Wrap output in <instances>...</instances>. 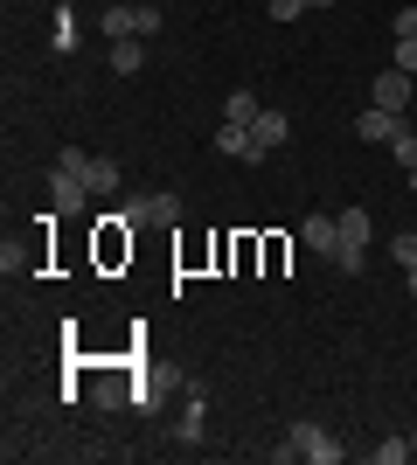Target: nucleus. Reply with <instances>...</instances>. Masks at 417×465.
Listing matches in <instances>:
<instances>
[{"instance_id":"obj_1","label":"nucleus","mask_w":417,"mask_h":465,"mask_svg":"<svg viewBox=\"0 0 417 465\" xmlns=\"http://www.w3.org/2000/svg\"><path fill=\"white\" fill-rule=\"evenodd\" d=\"M98 28L112 42H125V35L146 42V35H160V7H154V0H104V7H98Z\"/></svg>"},{"instance_id":"obj_2","label":"nucleus","mask_w":417,"mask_h":465,"mask_svg":"<svg viewBox=\"0 0 417 465\" xmlns=\"http://www.w3.org/2000/svg\"><path fill=\"white\" fill-rule=\"evenodd\" d=\"M272 459H278V465H293V459H306V465H341V445H334V438H327L320 424H306V417H299Z\"/></svg>"},{"instance_id":"obj_23","label":"nucleus","mask_w":417,"mask_h":465,"mask_svg":"<svg viewBox=\"0 0 417 465\" xmlns=\"http://www.w3.org/2000/svg\"><path fill=\"white\" fill-rule=\"evenodd\" d=\"M403 292H411V299H417V264H411V272H403Z\"/></svg>"},{"instance_id":"obj_3","label":"nucleus","mask_w":417,"mask_h":465,"mask_svg":"<svg viewBox=\"0 0 417 465\" xmlns=\"http://www.w3.org/2000/svg\"><path fill=\"white\" fill-rule=\"evenodd\" d=\"M84 160H91V153L70 146V153L56 160V174H49V209H56V215H84V202H91V188H84Z\"/></svg>"},{"instance_id":"obj_15","label":"nucleus","mask_w":417,"mask_h":465,"mask_svg":"<svg viewBox=\"0 0 417 465\" xmlns=\"http://www.w3.org/2000/svg\"><path fill=\"white\" fill-rule=\"evenodd\" d=\"M112 223H125V230H133V223H154V194H125Z\"/></svg>"},{"instance_id":"obj_18","label":"nucleus","mask_w":417,"mask_h":465,"mask_svg":"<svg viewBox=\"0 0 417 465\" xmlns=\"http://www.w3.org/2000/svg\"><path fill=\"white\" fill-rule=\"evenodd\" d=\"M154 223H181V194L154 188Z\"/></svg>"},{"instance_id":"obj_17","label":"nucleus","mask_w":417,"mask_h":465,"mask_svg":"<svg viewBox=\"0 0 417 465\" xmlns=\"http://www.w3.org/2000/svg\"><path fill=\"white\" fill-rule=\"evenodd\" d=\"M390 257H397V272H411V264H417V230H397V236H390Z\"/></svg>"},{"instance_id":"obj_10","label":"nucleus","mask_w":417,"mask_h":465,"mask_svg":"<svg viewBox=\"0 0 417 465\" xmlns=\"http://www.w3.org/2000/svg\"><path fill=\"white\" fill-rule=\"evenodd\" d=\"M202 424H209V389H188V403H181V445H202Z\"/></svg>"},{"instance_id":"obj_13","label":"nucleus","mask_w":417,"mask_h":465,"mask_svg":"<svg viewBox=\"0 0 417 465\" xmlns=\"http://www.w3.org/2000/svg\"><path fill=\"white\" fill-rule=\"evenodd\" d=\"M369 459H376V465H403V459H417V430H403V438H382Z\"/></svg>"},{"instance_id":"obj_11","label":"nucleus","mask_w":417,"mask_h":465,"mask_svg":"<svg viewBox=\"0 0 417 465\" xmlns=\"http://www.w3.org/2000/svg\"><path fill=\"white\" fill-rule=\"evenodd\" d=\"M251 133H258L264 153H278V146L293 139V118H285V112H258V125H251Z\"/></svg>"},{"instance_id":"obj_14","label":"nucleus","mask_w":417,"mask_h":465,"mask_svg":"<svg viewBox=\"0 0 417 465\" xmlns=\"http://www.w3.org/2000/svg\"><path fill=\"white\" fill-rule=\"evenodd\" d=\"M258 91H230V104H223V118H230V125H258Z\"/></svg>"},{"instance_id":"obj_20","label":"nucleus","mask_w":417,"mask_h":465,"mask_svg":"<svg viewBox=\"0 0 417 465\" xmlns=\"http://www.w3.org/2000/svg\"><path fill=\"white\" fill-rule=\"evenodd\" d=\"M264 7H272V21H299L306 15V0H264Z\"/></svg>"},{"instance_id":"obj_12","label":"nucleus","mask_w":417,"mask_h":465,"mask_svg":"<svg viewBox=\"0 0 417 465\" xmlns=\"http://www.w3.org/2000/svg\"><path fill=\"white\" fill-rule=\"evenodd\" d=\"M112 70H119V77H139V70H146V42H139V35L112 42Z\"/></svg>"},{"instance_id":"obj_5","label":"nucleus","mask_w":417,"mask_h":465,"mask_svg":"<svg viewBox=\"0 0 417 465\" xmlns=\"http://www.w3.org/2000/svg\"><path fill=\"white\" fill-rule=\"evenodd\" d=\"M216 153H223V160H243V167H264V160H272V153L258 146V133H251V125H230V118L216 125Z\"/></svg>"},{"instance_id":"obj_8","label":"nucleus","mask_w":417,"mask_h":465,"mask_svg":"<svg viewBox=\"0 0 417 465\" xmlns=\"http://www.w3.org/2000/svg\"><path fill=\"white\" fill-rule=\"evenodd\" d=\"M397 125H403V118H397V112H382V104L355 112V139H362V146H390V139H397Z\"/></svg>"},{"instance_id":"obj_24","label":"nucleus","mask_w":417,"mask_h":465,"mask_svg":"<svg viewBox=\"0 0 417 465\" xmlns=\"http://www.w3.org/2000/svg\"><path fill=\"white\" fill-rule=\"evenodd\" d=\"M306 7H334V0H306Z\"/></svg>"},{"instance_id":"obj_4","label":"nucleus","mask_w":417,"mask_h":465,"mask_svg":"<svg viewBox=\"0 0 417 465\" xmlns=\"http://www.w3.org/2000/svg\"><path fill=\"white\" fill-rule=\"evenodd\" d=\"M369 243H376V215H369V209H348V215H341V251H334V264H341L348 278H362Z\"/></svg>"},{"instance_id":"obj_7","label":"nucleus","mask_w":417,"mask_h":465,"mask_svg":"<svg viewBox=\"0 0 417 465\" xmlns=\"http://www.w3.org/2000/svg\"><path fill=\"white\" fill-rule=\"evenodd\" d=\"M299 243L334 264V251H341V215H306V223H299Z\"/></svg>"},{"instance_id":"obj_21","label":"nucleus","mask_w":417,"mask_h":465,"mask_svg":"<svg viewBox=\"0 0 417 465\" xmlns=\"http://www.w3.org/2000/svg\"><path fill=\"white\" fill-rule=\"evenodd\" d=\"M56 49H77V15H56Z\"/></svg>"},{"instance_id":"obj_16","label":"nucleus","mask_w":417,"mask_h":465,"mask_svg":"<svg viewBox=\"0 0 417 465\" xmlns=\"http://www.w3.org/2000/svg\"><path fill=\"white\" fill-rule=\"evenodd\" d=\"M390 153H397V167H403V174L417 167V133H411V118L397 125V139H390Z\"/></svg>"},{"instance_id":"obj_22","label":"nucleus","mask_w":417,"mask_h":465,"mask_svg":"<svg viewBox=\"0 0 417 465\" xmlns=\"http://www.w3.org/2000/svg\"><path fill=\"white\" fill-rule=\"evenodd\" d=\"M397 35H417V0H403V7H397Z\"/></svg>"},{"instance_id":"obj_19","label":"nucleus","mask_w":417,"mask_h":465,"mask_svg":"<svg viewBox=\"0 0 417 465\" xmlns=\"http://www.w3.org/2000/svg\"><path fill=\"white\" fill-rule=\"evenodd\" d=\"M397 70H403V77H417V35H397Z\"/></svg>"},{"instance_id":"obj_9","label":"nucleus","mask_w":417,"mask_h":465,"mask_svg":"<svg viewBox=\"0 0 417 465\" xmlns=\"http://www.w3.org/2000/svg\"><path fill=\"white\" fill-rule=\"evenodd\" d=\"M119 181H125V167L112 153H91V160H84V188L98 194V202H104V194H119Z\"/></svg>"},{"instance_id":"obj_6","label":"nucleus","mask_w":417,"mask_h":465,"mask_svg":"<svg viewBox=\"0 0 417 465\" xmlns=\"http://www.w3.org/2000/svg\"><path fill=\"white\" fill-rule=\"evenodd\" d=\"M411 84H417V77H403L397 63H390V70L369 84V104H382V112H397V118H403V112H411Z\"/></svg>"}]
</instances>
